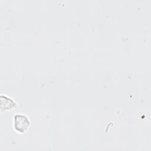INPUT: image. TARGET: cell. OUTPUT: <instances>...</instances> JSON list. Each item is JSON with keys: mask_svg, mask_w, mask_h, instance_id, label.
Segmentation results:
<instances>
[{"mask_svg": "<svg viewBox=\"0 0 151 151\" xmlns=\"http://www.w3.org/2000/svg\"><path fill=\"white\" fill-rule=\"evenodd\" d=\"M17 106V104L11 98L5 96H1V108L5 110H12Z\"/></svg>", "mask_w": 151, "mask_h": 151, "instance_id": "obj_2", "label": "cell"}, {"mask_svg": "<svg viewBox=\"0 0 151 151\" xmlns=\"http://www.w3.org/2000/svg\"><path fill=\"white\" fill-rule=\"evenodd\" d=\"M29 126L30 121L26 115L17 114L14 116V126L17 132L24 133L27 132Z\"/></svg>", "mask_w": 151, "mask_h": 151, "instance_id": "obj_1", "label": "cell"}]
</instances>
